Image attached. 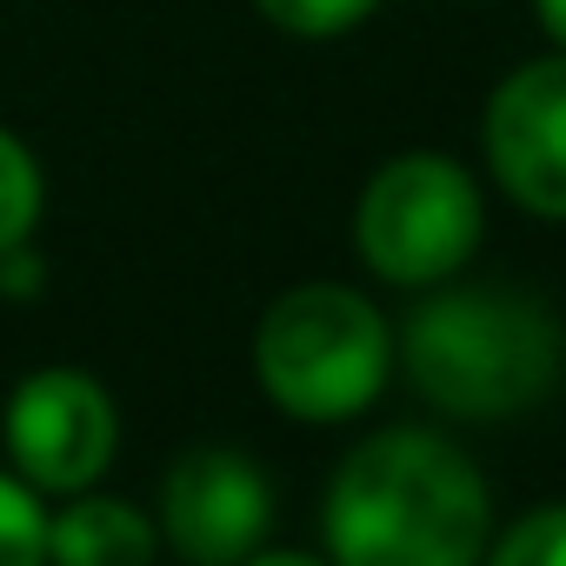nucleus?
Segmentation results:
<instances>
[{"label":"nucleus","instance_id":"obj_15","mask_svg":"<svg viewBox=\"0 0 566 566\" xmlns=\"http://www.w3.org/2000/svg\"><path fill=\"white\" fill-rule=\"evenodd\" d=\"M240 566H327V559H314V553H247Z\"/></svg>","mask_w":566,"mask_h":566},{"label":"nucleus","instance_id":"obj_14","mask_svg":"<svg viewBox=\"0 0 566 566\" xmlns=\"http://www.w3.org/2000/svg\"><path fill=\"white\" fill-rule=\"evenodd\" d=\"M533 14H539V28H546V41L566 54V0H533Z\"/></svg>","mask_w":566,"mask_h":566},{"label":"nucleus","instance_id":"obj_10","mask_svg":"<svg viewBox=\"0 0 566 566\" xmlns=\"http://www.w3.org/2000/svg\"><path fill=\"white\" fill-rule=\"evenodd\" d=\"M380 8L387 0H253V14L287 41H340L354 28H367Z\"/></svg>","mask_w":566,"mask_h":566},{"label":"nucleus","instance_id":"obj_9","mask_svg":"<svg viewBox=\"0 0 566 566\" xmlns=\"http://www.w3.org/2000/svg\"><path fill=\"white\" fill-rule=\"evenodd\" d=\"M41 200H48V187H41V160H34V147H28L21 134L0 127V253L21 247V240H34V227H41Z\"/></svg>","mask_w":566,"mask_h":566},{"label":"nucleus","instance_id":"obj_11","mask_svg":"<svg viewBox=\"0 0 566 566\" xmlns=\"http://www.w3.org/2000/svg\"><path fill=\"white\" fill-rule=\"evenodd\" d=\"M0 566H48V513L28 480L0 473Z\"/></svg>","mask_w":566,"mask_h":566},{"label":"nucleus","instance_id":"obj_2","mask_svg":"<svg viewBox=\"0 0 566 566\" xmlns=\"http://www.w3.org/2000/svg\"><path fill=\"white\" fill-rule=\"evenodd\" d=\"M400 360L440 413L506 420L553 394L566 367V334L553 307L513 287H440L407 314Z\"/></svg>","mask_w":566,"mask_h":566},{"label":"nucleus","instance_id":"obj_3","mask_svg":"<svg viewBox=\"0 0 566 566\" xmlns=\"http://www.w3.org/2000/svg\"><path fill=\"white\" fill-rule=\"evenodd\" d=\"M394 334L380 307L340 280L287 287L253 327V380L294 420H354L387 387Z\"/></svg>","mask_w":566,"mask_h":566},{"label":"nucleus","instance_id":"obj_1","mask_svg":"<svg viewBox=\"0 0 566 566\" xmlns=\"http://www.w3.org/2000/svg\"><path fill=\"white\" fill-rule=\"evenodd\" d=\"M493 500L480 467L427 427L367 433L327 486L334 566H480Z\"/></svg>","mask_w":566,"mask_h":566},{"label":"nucleus","instance_id":"obj_13","mask_svg":"<svg viewBox=\"0 0 566 566\" xmlns=\"http://www.w3.org/2000/svg\"><path fill=\"white\" fill-rule=\"evenodd\" d=\"M0 294H14V301H34L41 294V253H34V240H21V247L0 253Z\"/></svg>","mask_w":566,"mask_h":566},{"label":"nucleus","instance_id":"obj_12","mask_svg":"<svg viewBox=\"0 0 566 566\" xmlns=\"http://www.w3.org/2000/svg\"><path fill=\"white\" fill-rule=\"evenodd\" d=\"M486 566H566V506L526 513L513 533H500Z\"/></svg>","mask_w":566,"mask_h":566},{"label":"nucleus","instance_id":"obj_5","mask_svg":"<svg viewBox=\"0 0 566 566\" xmlns=\"http://www.w3.org/2000/svg\"><path fill=\"white\" fill-rule=\"evenodd\" d=\"M0 433H8V453H14L28 486L81 493L107 473V460L120 447V413H114V394L94 374L41 367L14 387Z\"/></svg>","mask_w":566,"mask_h":566},{"label":"nucleus","instance_id":"obj_8","mask_svg":"<svg viewBox=\"0 0 566 566\" xmlns=\"http://www.w3.org/2000/svg\"><path fill=\"white\" fill-rule=\"evenodd\" d=\"M154 520L107 493H74L48 513V566H154Z\"/></svg>","mask_w":566,"mask_h":566},{"label":"nucleus","instance_id":"obj_7","mask_svg":"<svg viewBox=\"0 0 566 566\" xmlns=\"http://www.w3.org/2000/svg\"><path fill=\"white\" fill-rule=\"evenodd\" d=\"M273 520L266 473L233 447H193L160 486V533L193 566H240Z\"/></svg>","mask_w":566,"mask_h":566},{"label":"nucleus","instance_id":"obj_6","mask_svg":"<svg viewBox=\"0 0 566 566\" xmlns=\"http://www.w3.org/2000/svg\"><path fill=\"white\" fill-rule=\"evenodd\" d=\"M480 147L493 187L513 207L539 220H566V54L559 48L520 61L486 94Z\"/></svg>","mask_w":566,"mask_h":566},{"label":"nucleus","instance_id":"obj_4","mask_svg":"<svg viewBox=\"0 0 566 566\" xmlns=\"http://www.w3.org/2000/svg\"><path fill=\"white\" fill-rule=\"evenodd\" d=\"M486 233L480 180L453 154H394L354 207V247L387 287H440Z\"/></svg>","mask_w":566,"mask_h":566}]
</instances>
